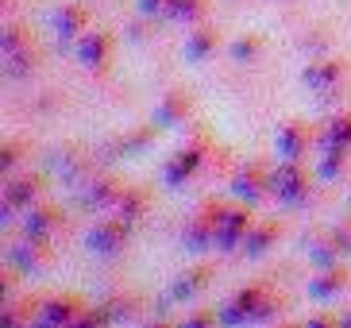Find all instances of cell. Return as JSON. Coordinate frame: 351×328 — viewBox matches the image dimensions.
<instances>
[{
  "instance_id": "cell-1",
  "label": "cell",
  "mask_w": 351,
  "mask_h": 328,
  "mask_svg": "<svg viewBox=\"0 0 351 328\" xmlns=\"http://www.w3.org/2000/svg\"><path fill=\"white\" fill-rule=\"evenodd\" d=\"M278 309H282V305L270 298L267 290L247 286V290H239L236 298H232L224 309H220V325H228V328H239V325H267V320L278 317Z\"/></svg>"
},
{
  "instance_id": "cell-2",
  "label": "cell",
  "mask_w": 351,
  "mask_h": 328,
  "mask_svg": "<svg viewBox=\"0 0 351 328\" xmlns=\"http://www.w3.org/2000/svg\"><path fill=\"white\" fill-rule=\"evenodd\" d=\"M0 70L12 82H23V78H32L39 70V51H35L32 39L16 23H8V27L0 31Z\"/></svg>"
},
{
  "instance_id": "cell-3",
  "label": "cell",
  "mask_w": 351,
  "mask_h": 328,
  "mask_svg": "<svg viewBox=\"0 0 351 328\" xmlns=\"http://www.w3.org/2000/svg\"><path fill=\"white\" fill-rule=\"evenodd\" d=\"M220 216H224V205H205L186 228H182V247H186V251H193V255L213 251V247H217Z\"/></svg>"
},
{
  "instance_id": "cell-4",
  "label": "cell",
  "mask_w": 351,
  "mask_h": 328,
  "mask_svg": "<svg viewBox=\"0 0 351 328\" xmlns=\"http://www.w3.org/2000/svg\"><path fill=\"white\" fill-rule=\"evenodd\" d=\"M270 194L278 197L282 205L298 209L301 201L309 197V178H305L301 163H286V159H282V163L274 166V174H270Z\"/></svg>"
},
{
  "instance_id": "cell-5",
  "label": "cell",
  "mask_w": 351,
  "mask_h": 328,
  "mask_svg": "<svg viewBox=\"0 0 351 328\" xmlns=\"http://www.w3.org/2000/svg\"><path fill=\"white\" fill-rule=\"evenodd\" d=\"M128 239H132V224L116 216V220H101V224L89 228L85 247H89L93 255H101V259H112V255H120V251L128 247Z\"/></svg>"
},
{
  "instance_id": "cell-6",
  "label": "cell",
  "mask_w": 351,
  "mask_h": 328,
  "mask_svg": "<svg viewBox=\"0 0 351 328\" xmlns=\"http://www.w3.org/2000/svg\"><path fill=\"white\" fill-rule=\"evenodd\" d=\"M301 82L309 85L320 104L336 101V93L343 89V62H309L301 70Z\"/></svg>"
},
{
  "instance_id": "cell-7",
  "label": "cell",
  "mask_w": 351,
  "mask_h": 328,
  "mask_svg": "<svg viewBox=\"0 0 351 328\" xmlns=\"http://www.w3.org/2000/svg\"><path fill=\"white\" fill-rule=\"evenodd\" d=\"M251 224H255V220H251L247 209H224L220 228H217V251L220 255H236V251H243V239H247Z\"/></svg>"
},
{
  "instance_id": "cell-8",
  "label": "cell",
  "mask_w": 351,
  "mask_h": 328,
  "mask_svg": "<svg viewBox=\"0 0 351 328\" xmlns=\"http://www.w3.org/2000/svg\"><path fill=\"white\" fill-rule=\"evenodd\" d=\"M201 163H205V147L193 143V147H182L178 154H170L162 166V182L166 189H178V185H186V178H193L197 170H201Z\"/></svg>"
},
{
  "instance_id": "cell-9",
  "label": "cell",
  "mask_w": 351,
  "mask_h": 328,
  "mask_svg": "<svg viewBox=\"0 0 351 328\" xmlns=\"http://www.w3.org/2000/svg\"><path fill=\"white\" fill-rule=\"evenodd\" d=\"M120 185L108 182V178H85L82 185H77V205L85 209V213H104V209H116V201H120Z\"/></svg>"
},
{
  "instance_id": "cell-10",
  "label": "cell",
  "mask_w": 351,
  "mask_h": 328,
  "mask_svg": "<svg viewBox=\"0 0 351 328\" xmlns=\"http://www.w3.org/2000/svg\"><path fill=\"white\" fill-rule=\"evenodd\" d=\"M73 54L85 70H104L112 62V31H85L73 47Z\"/></svg>"
},
{
  "instance_id": "cell-11",
  "label": "cell",
  "mask_w": 351,
  "mask_h": 328,
  "mask_svg": "<svg viewBox=\"0 0 351 328\" xmlns=\"http://www.w3.org/2000/svg\"><path fill=\"white\" fill-rule=\"evenodd\" d=\"M309 143H313L309 128H305V124H298V120L282 124L278 132H274V154H278V159H286V163H301V154L309 151Z\"/></svg>"
},
{
  "instance_id": "cell-12",
  "label": "cell",
  "mask_w": 351,
  "mask_h": 328,
  "mask_svg": "<svg viewBox=\"0 0 351 328\" xmlns=\"http://www.w3.org/2000/svg\"><path fill=\"white\" fill-rule=\"evenodd\" d=\"M58 224H62V216H58V209L51 205H32V209H23V239H35V244H47V239L58 232Z\"/></svg>"
},
{
  "instance_id": "cell-13",
  "label": "cell",
  "mask_w": 351,
  "mask_h": 328,
  "mask_svg": "<svg viewBox=\"0 0 351 328\" xmlns=\"http://www.w3.org/2000/svg\"><path fill=\"white\" fill-rule=\"evenodd\" d=\"M77 301L73 298H51V301H39V309H35V320L47 328H66V325H77Z\"/></svg>"
},
{
  "instance_id": "cell-14",
  "label": "cell",
  "mask_w": 351,
  "mask_h": 328,
  "mask_svg": "<svg viewBox=\"0 0 351 328\" xmlns=\"http://www.w3.org/2000/svg\"><path fill=\"white\" fill-rule=\"evenodd\" d=\"M85 27H89V8H82V4H62L54 12V35L62 43H77Z\"/></svg>"
},
{
  "instance_id": "cell-15",
  "label": "cell",
  "mask_w": 351,
  "mask_h": 328,
  "mask_svg": "<svg viewBox=\"0 0 351 328\" xmlns=\"http://www.w3.org/2000/svg\"><path fill=\"white\" fill-rule=\"evenodd\" d=\"M270 189V178L258 170V166H243L236 178H232V197L236 201H247V205H255V201H263Z\"/></svg>"
},
{
  "instance_id": "cell-16",
  "label": "cell",
  "mask_w": 351,
  "mask_h": 328,
  "mask_svg": "<svg viewBox=\"0 0 351 328\" xmlns=\"http://www.w3.org/2000/svg\"><path fill=\"white\" fill-rule=\"evenodd\" d=\"M208 278H213V267H208V263H197V267L182 270V274L174 278V286H170V301H189V298H197V294L208 286Z\"/></svg>"
},
{
  "instance_id": "cell-17",
  "label": "cell",
  "mask_w": 351,
  "mask_h": 328,
  "mask_svg": "<svg viewBox=\"0 0 351 328\" xmlns=\"http://www.w3.org/2000/svg\"><path fill=\"white\" fill-rule=\"evenodd\" d=\"M278 236H282L278 220H258V224H251L247 239H243V255H247V259H263L270 247L278 244Z\"/></svg>"
},
{
  "instance_id": "cell-18",
  "label": "cell",
  "mask_w": 351,
  "mask_h": 328,
  "mask_svg": "<svg viewBox=\"0 0 351 328\" xmlns=\"http://www.w3.org/2000/svg\"><path fill=\"white\" fill-rule=\"evenodd\" d=\"M343 290H348V274H343L340 267L317 270V274L309 278V298L313 301H332V298H340Z\"/></svg>"
},
{
  "instance_id": "cell-19",
  "label": "cell",
  "mask_w": 351,
  "mask_h": 328,
  "mask_svg": "<svg viewBox=\"0 0 351 328\" xmlns=\"http://www.w3.org/2000/svg\"><path fill=\"white\" fill-rule=\"evenodd\" d=\"M39 247L43 244H35V239H27V244H12L8 247V267L16 270V274H23V278L39 274L43 270V251Z\"/></svg>"
},
{
  "instance_id": "cell-20",
  "label": "cell",
  "mask_w": 351,
  "mask_h": 328,
  "mask_svg": "<svg viewBox=\"0 0 351 328\" xmlns=\"http://www.w3.org/2000/svg\"><path fill=\"white\" fill-rule=\"evenodd\" d=\"M35 197H39V178H8V185H4V201L16 213L20 209H32Z\"/></svg>"
},
{
  "instance_id": "cell-21",
  "label": "cell",
  "mask_w": 351,
  "mask_h": 328,
  "mask_svg": "<svg viewBox=\"0 0 351 328\" xmlns=\"http://www.w3.org/2000/svg\"><path fill=\"white\" fill-rule=\"evenodd\" d=\"M147 205H151V197H147V189H124L120 194V201H116V216L120 220H128V224H139L147 213Z\"/></svg>"
},
{
  "instance_id": "cell-22",
  "label": "cell",
  "mask_w": 351,
  "mask_h": 328,
  "mask_svg": "<svg viewBox=\"0 0 351 328\" xmlns=\"http://www.w3.org/2000/svg\"><path fill=\"white\" fill-rule=\"evenodd\" d=\"M217 47H220V35L217 31H208V27H201V31H193L186 39V62H205V58H213L217 54Z\"/></svg>"
},
{
  "instance_id": "cell-23",
  "label": "cell",
  "mask_w": 351,
  "mask_h": 328,
  "mask_svg": "<svg viewBox=\"0 0 351 328\" xmlns=\"http://www.w3.org/2000/svg\"><path fill=\"white\" fill-rule=\"evenodd\" d=\"M317 143H320V151H324V147H351V113H343V116L324 124L320 135H317Z\"/></svg>"
},
{
  "instance_id": "cell-24",
  "label": "cell",
  "mask_w": 351,
  "mask_h": 328,
  "mask_svg": "<svg viewBox=\"0 0 351 328\" xmlns=\"http://www.w3.org/2000/svg\"><path fill=\"white\" fill-rule=\"evenodd\" d=\"M186 116H189V101L182 97V93H170V97L155 108V124H158V128H174V124H182Z\"/></svg>"
},
{
  "instance_id": "cell-25",
  "label": "cell",
  "mask_w": 351,
  "mask_h": 328,
  "mask_svg": "<svg viewBox=\"0 0 351 328\" xmlns=\"http://www.w3.org/2000/svg\"><path fill=\"white\" fill-rule=\"evenodd\" d=\"M205 16V0H170V8H166V20L174 23H193Z\"/></svg>"
},
{
  "instance_id": "cell-26",
  "label": "cell",
  "mask_w": 351,
  "mask_h": 328,
  "mask_svg": "<svg viewBox=\"0 0 351 328\" xmlns=\"http://www.w3.org/2000/svg\"><path fill=\"white\" fill-rule=\"evenodd\" d=\"M343 163H348V147H324V159H320V178H340Z\"/></svg>"
},
{
  "instance_id": "cell-27",
  "label": "cell",
  "mask_w": 351,
  "mask_h": 328,
  "mask_svg": "<svg viewBox=\"0 0 351 328\" xmlns=\"http://www.w3.org/2000/svg\"><path fill=\"white\" fill-rule=\"evenodd\" d=\"M309 259L317 263V270L340 267V251H336V244H313V247H309Z\"/></svg>"
},
{
  "instance_id": "cell-28",
  "label": "cell",
  "mask_w": 351,
  "mask_h": 328,
  "mask_svg": "<svg viewBox=\"0 0 351 328\" xmlns=\"http://www.w3.org/2000/svg\"><path fill=\"white\" fill-rule=\"evenodd\" d=\"M258 47H263V43H258L255 35H251V39H239V43H232V58H236V62L255 58V54H258Z\"/></svg>"
},
{
  "instance_id": "cell-29",
  "label": "cell",
  "mask_w": 351,
  "mask_h": 328,
  "mask_svg": "<svg viewBox=\"0 0 351 328\" xmlns=\"http://www.w3.org/2000/svg\"><path fill=\"white\" fill-rule=\"evenodd\" d=\"M166 8H170V0H139V16H166Z\"/></svg>"
},
{
  "instance_id": "cell-30",
  "label": "cell",
  "mask_w": 351,
  "mask_h": 328,
  "mask_svg": "<svg viewBox=\"0 0 351 328\" xmlns=\"http://www.w3.org/2000/svg\"><path fill=\"white\" fill-rule=\"evenodd\" d=\"M332 244H336V251H343V255H351V224H343V228H336L332 232Z\"/></svg>"
},
{
  "instance_id": "cell-31",
  "label": "cell",
  "mask_w": 351,
  "mask_h": 328,
  "mask_svg": "<svg viewBox=\"0 0 351 328\" xmlns=\"http://www.w3.org/2000/svg\"><path fill=\"white\" fill-rule=\"evenodd\" d=\"M186 325L189 328H205V325H220V313H193V317H186Z\"/></svg>"
},
{
  "instance_id": "cell-32",
  "label": "cell",
  "mask_w": 351,
  "mask_h": 328,
  "mask_svg": "<svg viewBox=\"0 0 351 328\" xmlns=\"http://www.w3.org/2000/svg\"><path fill=\"white\" fill-rule=\"evenodd\" d=\"M12 163H16V143H4V147H0V170L8 174Z\"/></svg>"
},
{
  "instance_id": "cell-33",
  "label": "cell",
  "mask_w": 351,
  "mask_h": 328,
  "mask_svg": "<svg viewBox=\"0 0 351 328\" xmlns=\"http://www.w3.org/2000/svg\"><path fill=\"white\" fill-rule=\"evenodd\" d=\"M343 325H348V328H351V313H348V317H343Z\"/></svg>"
}]
</instances>
